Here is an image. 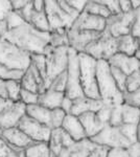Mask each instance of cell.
Wrapping results in <instances>:
<instances>
[{
	"label": "cell",
	"instance_id": "27",
	"mask_svg": "<svg viewBox=\"0 0 140 157\" xmlns=\"http://www.w3.org/2000/svg\"><path fill=\"white\" fill-rule=\"evenodd\" d=\"M84 12L88 13V14H91V15H94V16L100 17V18H104V19H108L109 17L111 16L108 9H107L99 0H88Z\"/></svg>",
	"mask_w": 140,
	"mask_h": 157
},
{
	"label": "cell",
	"instance_id": "12",
	"mask_svg": "<svg viewBox=\"0 0 140 157\" xmlns=\"http://www.w3.org/2000/svg\"><path fill=\"white\" fill-rule=\"evenodd\" d=\"M26 106L21 102H11L0 112V130L17 127L19 121L25 115Z\"/></svg>",
	"mask_w": 140,
	"mask_h": 157
},
{
	"label": "cell",
	"instance_id": "54",
	"mask_svg": "<svg viewBox=\"0 0 140 157\" xmlns=\"http://www.w3.org/2000/svg\"><path fill=\"white\" fill-rule=\"evenodd\" d=\"M27 0H14V1H11V6H12V10L14 12H19L20 10H22L23 7L27 4Z\"/></svg>",
	"mask_w": 140,
	"mask_h": 157
},
{
	"label": "cell",
	"instance_id": "38",
	"mask_svg": "<svg viewBox=\"0 0 140 157\" xmlns=\"http://www.w3.org/2000/svg\"><path fill=\"white\" fill-rule=\"evenodd\" d=\"M123 104L140 109V88L134 91L123 92Z\"/></svg>",
	"mask_w": 140,
	"mask_h": 157
},
{
	"label": "cell",
	"instance_id": "15",
	"mask_svg": "<svg viewBox=\"0 0 140 157\" xmlns=\"http://www.w3.org/2000/svg\"><path fill=\"white\" fill-rule=\"evenodd\" d=\"M0 137L4 139L9 146L17 149H21V150H25L29 146L36 144L18 127L0 130Z\"/></svg>",
	"mask_w": 140,
	"mask_h": 157
},
{
	"label": "cell",
	"instance_id": "42",
	"mask_svg": "<svg viewBox=\"0 0 140 157\" xmlns=\"http://www.w3.org/2000/svg\"><path fill=\"white\" fill-rule=\"evenodd\" d=\"M19 101L22 104H24L25 106L35 105V104H38V101H39V94H38V93H35V92H32V91H28V90L21 89V91H20Z\"/></svg>",
	"mask_w": 140,
	"mask_h": 157
},
{
	"label": "cell",
	"instance_id": "53",
	"mask_svg": "<svg viewBox=\"0 0 140 157\" xmlns=\"http://www.w3.org/2000/svg\"><path fill=\"white\" fill-rule=\"evenodd\" d=\"M118 3H119V9H120V13L133 12L131 0H118Z\"/></svg>",
	"mask_w": 140,
	"mask_h": 157
},
{
	"label": "cell",
	"instance_id": "33",
	"mask_svg": "<svg viewBox=\"0 0 140 157\" xmlns=\"http://www.w3.org/2000/svg\"><path fill=\"white\" fill-rule=\"evenodd\" d=\"M23 70H18V69H11L7 68L4 65L0 64V80L3 81H19L24 75Z\"/></svg>",
	"mask_w": 140,
	"mask_h": 157
},
{
	"label": "cell",
	"instance_id": "13",
	"mask_svg": "<svg viewBox=\"0 0 140 157\" xmlns=\"http://www.w3.org/2000/svg\"><path fill=\"white\" fill-rule=\"evenodd\" d=\"M101 33L89 32V30H78L69 29L67 30L68 46L76 52H84L86 47L92 43Z\"/></svg>",
	"mask_w": 140,
	"mask_h": 157
},
{
	"label": "cell",
	"instance_id": "18",
	"mask_svg": "<svg viewBox=\"0 0 140 157\" xmlns=\"http://www.w3.org/2000/svg\"><path fill=\"white\" fill-rule=\"evenodd\" d=\"M73 143H74V140L62 128H58L51 130L50 138L48 141V148H49L50 153L57 156L62 149L68 148Z\"/></svg>",
	"mask_w": 140,
	"mask_h": 157
},
{
	"label": "cell",
	"instance_id": "43",
	"mask_svg": "<svg viewBox=\"0 0 140 157\" xmlns=\"http://www.w3.org/2000/svg\"><path fill=\"white\" fill-rule=\"evenodd\" d=\"M130 35L138 41L139 49H140V9L134 11V21L133 24H132Z\"/></svg>",
	"mask_w": 140,
	"mask_h": 157
},
{
	"label": "cell",
	"instance_id": "17",
	"mask_svg": "<svg viewBox=\"0 0 140 157\" xmlns=\"http://www.w3.org/2000/svg\"><path fill=\"white\" fill-rule=\"evenodd\" d=\"M108 63L110 66L115 67L120 71H123L124 75H130L138 69L139 61L135 58V56L130 57V56L117 52L108 61Z\"/></svg>",
	"mask_w": 140,
	"mask_h": 157
},
{
	"label": "cell",
	"instance_id": "22",
	"mask_svg": "<svg viewBox=\"0 0 140 157\" xmlns=\"http://www.w3.org/2000/svg\"><path fill=\"white\" fill-rule=\"evenodd\" d=\"M65 97L64 92H59L51 89H46L39 94V101L38 104L43 106V107L53 110V109L61 108L63 98Z\"/></svg>",
	"mask_w": 140,
	"mask_h": 157
},
{
	"label": "cell",
	"instance_id": "41",
	"mask_svg": "<svg viewBox=\"0 0 140 157\" xmlns=\"http://www.w3.org/2000/svg\"><path fill=\"white\" fill-rule=\"evenodd\" d=\"M139 88H140V70L137 69L136 71L131 73L127 78L126 91H134L136 89H139Z\"/></svg>",
	"mask_w": 140,
	"mask_h": 157
},
{
	"label": "cell",
	"instance_id": "45",
	"mask_svg": "<svg viewBox=\"0 0 140 157\" xmlns=\"http://www.w3.org/2000/svg\"><path fill=\"white\" fill-rule=\"evenodd\" d=\"M101 3L105 6L108 11L110 12L111 16L112 15L120 14V9H119L118 0H99Z\"/></svg>",
	"mask_w": 140,
	"mask_h": 157
},
{
	"label": "cell",
	"instance_id": "9",
	"mask_svg": "<svg viewBox=\"0 0 140 157\" xmlns=\"http://www.w3.org/2000/svg\"><path fill=\"white\" fill-rule=\"evenodd\" d=\"M44 11L46 14L50 32L57 29H69L72 26L74 19L61 9L59 2L55 0L44 1Z\"/></svg>",
	"mask_w": 140,
	"mask_h": 157
},
{
	"label": "cell",
	"instance_id": "24",
	"mask_svg": "<svg viewBox=\"0 0 140 157\" xmlns=\"http://www.w3.org/2000/svg\"><path fill=\"white\" fill-rule=\"evenodd\" d=\"M117 42V52L123 54L130 57L135 56L139 50V44L136 39H134L131 35H126L123 37L116 38Z\"/></svg>",
	"mask_w": 140,
	"mask_h": 157
},
{
	"label": "cell",
	"instance_id": "51",
	"mask_svg": "<svg viewBox=\"0 0 140 157\" xmlns=\"http://www.w3.org/2000/svg\"><path fill=\"white\" fill-rule=\"evenodd\" d=\"M109 149L105 148V147L97 146L94 150L91 152V154L88 157H107Z\"/></svg>",
	"mask_w": 140,
	"mask_h": 157
},
{
	"label": "cell",
	"instance_id": "56",
	"mask_svg": "<svg viewBox=\"0 0 140 157\" xmlns=\"http://www.w3.org/2000/svg\"><path fill=\"white\" fill-rule=\"evenodd\" d=\"M12 101L9 100H4V98H0V112H1L2 110H3L4 108L6 107L7 105H9V103H11Z\"/></svg>",
	"mask_w": 140,
	"mask_h": 157
},
{
	"label": "cell",
	"instance_id": "31",
	"mask_svg": "<svg viewBox=\"0 0 140 157\" xmlns=\"http://www.w3.org/2000/svg\"><path fill=\"white\" fill-rule=\"evenodd\" d=\"M30 63L36 67V69L41 75L42 78L45 83V89H47V77H46V60L45 56L42 54L32 55L30 57Z\"/></svg>",
	"mask_w": 140,
	"mask_h": 157
},
{
	"label": "cell",
	"instance_id": "60",
	"mask_svg": "<svg viewBox=\"0 0 140 157\" xmlns=\"http://www.w3.org/2000/svg\"><path fill=\"white\" fill-rule=\"evenodd\" d=\"M138 70H140V61H139V64H138Z\"/></svg>",
	"mask_w": 140,
	"mask_h": 157
},
{
	"label": "cell",
	"instance_id": "14",
	"mask_svg": "<svg viewBox=\"0 0 140 157\" xmlns=\"http://www.w3.org/2000/svg\"><path fill=\"white\" fill-rule=\"evenodd\" d=\"M106 20L100 17L94 16L83 12L78 15V17L74 20L72 26L70 29L78 30H89V32L103 33L106 29Z\"/></svg>",
	"mask_w": 140,
	"mask_h": 157
},
{
	"label": "cell",
	"instance_id": "48",
	"mask_svg": "<svg viewBox=\"0 0 140 157\" xmlns=\"http://www.w3.org/2000/svg\"><path fill=\"white\" fill-rule=\"evenodd\" d=\"M87 1L88 0H67V3L69 4L71 7H73L76 12H78L81 14V13H83L85 11Z\"/></svg>",
	"mask_w": 140,
	"mask_h": 157
},
{
	"label": "cell",
	"instance_id": "1",
	"mask_svg": "<svg viewBox=\"0 0 140 157\" xmlns=\"http://www.w3.org/2000/svg\"><path fill=\"white\" fill-rule=\"evenodd\" d=\"M2 39L28 52L29 55H43L49 45L50 33L39 32L24 21L14 29H6Z\"/></svg>",
	"mask_w": 140,
	"mask_h": 157
},
{
	"label": "cell",
	"instance_id": "5",
	"mask_svg": "<svg viewBox=\"0 0 140 157\" xmlns=\"http://www.w3.org/2000/svg\"><path fill=\"white\" fill-rule=\"evenodd\" d=\"M68 46L51 47L48 45L44 52L46 60L47 89L50 82L59 75L66 71L68 65Z\"/></svg>",
	"mask_w": 140,
	"mask_h": 157
},
{
	"label": "cell",
	"instance_id": "57",
	"mask_svg": "<svg viewBox=\"0 0 140 157\" xmlns=\"http://www.w3.org/2000/svg\"><path fill=\"white\" fill-rule=\"evenodd\" d=\"M131 4L133 11H136V10L140 9V0H131Z\"/></svg>",
	"mask_w": 140,
	"mask_h": 157
},
{
	"label": "cell",
	"instance_id": "49",
	"mask_svg": "<svg viewBox=\"0 0 140 157\" xmlns=\"http://www.w3.org/2000/svg\"><path fill=\"white\" fill-rule=\"evenodd\" d=\"M127 152L130 157H140V141L132 144L129 148H127Z\"/></svg>",
	"mask_w": 140,
	"mask_h": 157
},
{
	"label": "cell",
	"instance_id": "62",
	"mask_svg": "<svg viewBox=\"0 0 140 157\" xmlns=\"http://www.w3.org/2000/svg\"></svg>",
	"mask_w": 140,
	"mask_h": 157
},
{
	"label": "cell",
	"instance_id": "7",
	"mask_svg": "<svg viewBox=\"0 0 140 157\" xmlns=\"http://www.w3.org/2000/svg\"><path fill=\"white\" fill-rule=\"evenodd\" d=\"M67 84H66L65 97L75 100L85 97L81 85L80 66H78V52L72 48H68V65L66 69Z\"/></svg>",
	"mask_w": 140,
	"mask_h": 157
},
{
	"label": "cell",
	"instance_id": "36",
	"mask_svg": "<svg viewBox=\"0 0 140 157\" xmlns=\"http://www.w3.org/2000/svg\"><path fill=\"white\" fill-rule=\"evenodd\" d=\"M66 84H67V75H66V71H64L63 73H61V75H59L58 77H55L51 82H50L48 89L65 93Z\"/></svg>",
	"mask_w": 140,
	"mask_h": 157
},
{
	"label": "cell",
	"instance_id": "23",
	"mask_svg": "<svg viewBox=\"0 0 140 157\" xmlns=\"http://www.w3.org/2000/svg\"><path fill=\"white\" fill-rule=\"evenodd\" d=\"M50 112H51V110L43 107L39 104L28 105L25 108V114L32 117V120L47 126L48 128H49L50 125Z\"/></svg>",
	"mask_w": 140,
	"mask_h": 157
},
{
	"label": "cell",
	"instance_id": "37",
	"mask_svg": "<svg viewBox=\"0 0 140 157\" xmlns=\"http://www.w3.org/2000/svg\"><path fill=\"white\" fill-rule=\"evenodd\" d=\"M119 130L131 144H134L137 141V125L123 124L121 126H119Z\"/></svg>",
	"mask_w": 140,
	"mask_h": 157
},
{
	"label": "cell",
	"instance_id": "50",
	"mask_svg": "<svg viewBox=\"0 0 140 157\" xmlns=\"http://www.w3.org/2000/svg\"><path fill=\"white\" fill-rule=\"evenodd\" d=\"M107 157H130L127 149H110Z\"/></svg>",
	"mask_w": 140,
	"mask_h": 157
},
{
	"label": "cell",
	"instance_id": "29",
	"mask_svg": "<svg viewBox=\"0 0 140 157\" xmlns=\"http://www.w3.org/2000/svg\"><path fill=\"white\" fill-rule=\"evenodd\" d=\"M24 157H50L48 144L36 143L24 150Z\"/></svg>",
	"mask_w": 140,
	"mask_h": 157
},
{
	"label": "cell",
	"instance_id": "25",
	"mask_svg": "<svg viewBox=\"0 0 140 157\" xmlns=\"http://www.w3.org/2000/svg\"><path fill=\"white\" fill-rule=\"evenodd\" d=\"M27 23H29L34 29L39 30V32L50 33L49 24H48V20H47L46 14H45V11L38 12V11L32 10Z\"/></svg>",
	"mask_w": 140,
	"mask_h": 157
},
{
	"label": "cell",
	"instance_id": "4",
	"mask_svg": "<svg viewBox=\"0 0 140 157\" xmlns=\"http://www.w3.org/2000/svg\"><path fill=\"white\" fill-rule=\"evenodd\" d=\"M30 57L28 52L18 48L12 43L0 38V64L7 68L18 70H25L30 65Z\"/></svg>",
	"mask_w": 140,
	"mask_h": 157
},
{
	"label": "cell",
	"instance_id": "28",
	"mask_svg": "<svg viewBox=\"0 0 140 157\" xmlns=\"http://www.w3.org/2000/svg\"><path fill=\"white\" fill-rule=\"evenodd\" d=\"M121 115H123V124L138 125L140 121V109L123 104L121 105Z\"/></svg>",
	"mask_w": 140,
	"mask_h": 157
},
{
	"label": "cell",
	"instance_id": "6",
	"mask_svg": "<svg viewBox=\"0 0 140 157\" xmlns=\"http://www.w3.org/2000/svg\"><path fill=\"white\" fill-rule=\"evenodd\" d=\"M96 61H107L117 54L116 38L112 37L107 29L104 30L95 40L90 43L84 50Z\"/></svg>",
	"mask_w": 140,
	"mask_h": 157
},
{
	"label": "cell",
	"instance_id": "16",
	"mask_svg": "<svg viewBox=\"0 0 140 157\" xmlns=\"http://www.w3.org/2000/svg\"><path fill=\"white\" fill-rule=\"evenodd\" d=\"M96 147L97 146L93 141L86 138L80 141H74L68 148L62 149L57 157H88Z\"/></svg>",
	"mask_w": 140,
	"mask_h": 157
},
{
	"label": "cell",
	"instance_id": "58",
	"mask_svg": "<svg viewBox=\"0 0 140 157\" xmlns=\"http://www.w3.org/2000/svg\"><path fill=\"white\" fill-rule=\"evenodd\" d=\"M137 141H140V121L137 125Z\"/></svg>",
	"mask_w": 140,
	"mask_h": 157
},
{
	"label": "cell",
	"instance_id": "39",
	"mask_svg": "<svg viewBox=\"0 0 140 157\" xmlns=\"http://www.w3.org/2000/svg\"><path fill=\"white\" fill-rule=\"evenodd\" d=\"M109 66H110V65H109ZM110 71H111L112 77L114 78V81H115L117 87H118V89L123 93L124 91H126V82H127L128 75H124V73L123 71H120L119 69H117L115 67H112V66H110Z\"/></svg>",
	"mask_w": 140,
	"mask_h": 157
},
{
	"label": "cell",
	"instance_id": "40",
	"mask_svg": "<svg viewBox=\"0 0 140 157\" xmlns=\"http://www.w3.org/2000/svg\"><path fill=\"white\" fill-rule=\"evenodd\" d=\"M123 105V104H121ZM121 105H115L112 107L110 120L108 125L112 127H119L123 125V115H121Z\"/></svg>",
	"mask_w": 140,
	"mask_h": 157
},
{
	"label": "cell",
	"instance_id": "10",
	"mask_svg": "<svg viewBox=\"0 0 140 157\" xmlns=\"http://www.w3.org/2000/svg\"><path fill=\"white\" fill-rule=\"evenodd\" d=\"M17 127L35 143L48 144L51 134V129L39 121L32 120L28 115H23L19 121Z\"/></svg>",
	"mask_w": 140,
	"mask_h": 157
},
{
	"label": "cell",
	"instance_id": "8",
	"mask_svg": "<svg viewBox=\"0 0 140 157\" xmlns=\"http://www.w3.org/2000/svg\"><path fill=\"white\" fill-rule=\"evenodd\" d=\"M96 146L105 147L110 149H127L132 145L131 143L121 134L119 127H112L106 125L98 134L90 138Z\"/></svg>",
	"mask_w": 140,
	"mask_h": 157
},
{
	"label": "cell",
	"instance_id": "47",
	"mask_svg": "<svg viewBox=\"0 0 140 157\" xmlns=\"http://www.w3.org/2000/svg\"><path fill=\"white\" fill-rule=\"evenodd\" d=\"M58 2H59V6H61V9H62L67 15H69L71 18H73L74 20L78 18V15H80V13L76 12L73 7H71L69 4L67 3V1H65V0H59Z\"/></svg>",
	"mask_w": 140,
	"mask_h": 157
},
{
	"label": "cell",
	"instance_id": "44",
	"mask_svg": "<svg viewBox=\"0 0 140 157\" xmlns=\"http://www.w3.org/2000/svg\"><path fill=\"white\" fill-rule=\"evenodd\" d=\"M112 107H113V106H109V105H105V104H104L103 107L99 109L97 112H95L96 115H97V117H98V120L100 121L104 125H108L109 124Z\"/></svg>",
	"mask_w": 140,
	"mask_h": 157
},
{
	"label": "cell",
	"instance_id": "61",
	"mask_svg": "<svg viewBox=\"0 0 140 157\" xmlns=\"http://www.w3.org/2000/svg\"><path fill=\"white\" fill-rule=\"evenodd\" d=\"M50 157H57V156H55V155H52L51 153H50Z\"/></svg>",
	"mask_w": 140,
	"mask_h": 157
},
{
	"label": "cell",
	"instance_id": "55",
	"mask_svg": "<svg viewBox=\"0 0 140 157\" xmlns=\"http://www.w3.org/2000/svg\"><path fill=\"white\" fill-rule=\"evenodd\" d=\"M32 7L35 11L41 12L44 11V1L43 0H34L32 1Z\"/></svg>",
	"mask_w": 140,
	"mask_h": 157
},
{
	"label": "cell",
	"instance_id": "26",
	"mask_svg": "<svg viewBox=\"0 0 140 157\" xmlns=\"http://www.w3.org/2000/svg\"><path fill=\"white\" fill-rule=\"evenodd\" d=\"M20 86H21V89L32 91V92L38 93V94L41 93V88H40L39 83L37 82L34 73L29 67L25 70L23 77L20 80Z\"/></svg>",
	"mask_w": 140,
	"mask_h": 157
},
{
	"label": "cell",
	"instance_id": "32",
	"mask_svg": "<svg viewBox=\"0 0 140 157\" xmlns=\"http://www.w3.org/2000/svg\"><path fill=\"white\" fill-rule=\"evenodd\" d=\"M0 157H24V150L9 146L0 137Z\"/></svg>",
	"mask_w": 140,
	"mask_h": 157
},
{
	"label": "cell",
	"instance_id": "20",
	"mask_svg": "<svg viewBox=\"0 0 140 157\" xmlns=\"http://www.w3.org/2000/svg\"><path fill=\"white\" fill-rule=\"evenodd\" d=\"M61 128L74 141H80L87 138L85 130H84L78 116H74L72 114H66Z\"/></svg>",
	"mask_w": 140,
	"mask_h": 157
},
{
	"label": "cell",
	"instance_id": "2",
	"mask_svg": "<svg viewBox=\"0 0 140 157\" xmlns=\"http://www.w3.org/2000/svg\"><path fill=\"white\" fill-rule=\"evenodd\" d=\"M96 85L99 100L105 105L115 106L123 104V93L117 87L107 61H97L96 64Z\"/></svg>",
	"mask_w": 140,
	"mask_h": 157
},
{
	"label": "cell",
	"instance_id": "21",
	"mask_svg": "<svg viewBox=\"0 0 140 157\" xmlns=\"http://www.w3.org/2000/svg\"><path fill=\"white\" fill-rule=\"evenodd\" d=\"M78 117L80 120L81 124H82L84 130H85L86 137L89 139L94 137L96 134H98L106 126L98 120L95 112L84 113V114L78 116Z\"/></svg>",
	"mask_w": 140,
	"mask_h": 157
},
{
	"label": "cell",
	"instance_id": "35",
	"mask_svg": "<svg viewBox=\"0 0 140 157\" xmlns=\"http://www.w3.org/2000/svg\"><path fill=\"white\" fill-rule=\"evenodd\" d=\"M65 116H66V113L61 108H57V109H53V110H51V112H50L49 128L51 129V130H53V129L61 128Z\"/></svg>",
	"mask_w": 140,
	"mask_h": 157
},
{
	"label": "cell",
	"instance_id": "30",
	"mask_svg": "<svg viewBox=\"0 0 140 157\" xmlns=\"http://www.w3.org/2000/svg\"><path fill=\"white\" fill-rule=\"evenodd\" d=\"M49 45L51 47L68 46L67 29H57L50 32Z\"/></svg>",
	"mask_w": 140,
	"mask_h": 157
},
{
	"label": "cell",
	"instance_id": "34",
	"mask_svg": "<svg viewBox=\"0 0 140 157\" xmlns=\"http://www.w3.org/2000/svg\"><path fill=\"white\" fill-rule=\"evenodd\" d=\"M6 88L7 95H9V100L12 102H19L20 91H21L19 81H6Z\"/></svg>",
	"mask_w": 140,
	"mask_h": 157
},
{
	"label": "cell",
	"instance_id": "3",
	"mask_svg": "<svg viewBox=\"0 0 140 157\" xmlns=\"http://www.w3.org/2000/svg\"><path fill=\"white\" fill-rule=\"evenodd\" d=\"M96 64L97 61L85 52L78 54L81 85L84 95L90 98L99 100V94L96 85Z\"/></svg>",
	"mask_w": 140,
	"mask_h": 157
},
{
	"label": "cell",
	"instance_id": "59",
	"mask_svg": "<svg viewBox=\"0 0 140 157\" xmlns=\"http://www.w3.org/2000/svg\"><path fill=\"white\" fill-rule=\"evenodd\" d=\"M135 58H136L138 61H140V49L136 52V54H135Z\"/></svg>",
	"mask_w": 140,
	"mask_h": 157
},
{
	"label": "cell",
	"instance_id": "19",
	"mask_svg": "<svg viewBox=\"0 0 140 157\" xmlns=\"http://www.w3.org/2000/svg\"><path fill=\"white\" fill-rule=\"evenodd\" d=\"M103 105L104 103L100 100H95V98H90L87 97L78 98L73 100L70 114L80 116L87 112H97L103 107Z\"/></svg>",
	"mask_w": 140,
	"mask_h": 157
},
{
	"label": "cell",
	"instance_id": "46",
	"mask_svg": "<svg viewBox=\"0 0 140 157\" xmlns=\"http://www.w3.org/2000/svg\"><path fill=\"white\" fill-rule=\"evenodd\" d=\"M13 12L11 1H0V22L6 21V17Z\"/></svg>",
	"mask_w": 140,
	"mask_h": 157
},
{
	"label": "cell",
	"instance_id": "52",
	"mask_svg": "<svg viewBox=\"0 0 140 157\" xmlns=\"http://www.w3.org/2000/svg\"><path fill=\"white\" fill-rule=\"evenodd\" d=\"M72 104H73V100L71 98L64 97L62 101V104H61V109L66 113V114H70L71 108H72Z\"/></svg>",
	"mask_w": 140,
	"mask_h": 157
},
{
	"label": "cell",
	"instance_id": "11",
	"mask_svg": "<svg viewBox=\"0 0 140 157\" xmlns=\"http://www.w3.org/2000/svg\"><path fill=\"white\" fill-rule=\"evenodd\" d=\"M134 21V11L112 15L106 20V29L114 38L130 35Z\"/></svg>",
	"mask_w": 140,
	"mask_h": 157
}]
</instances>
